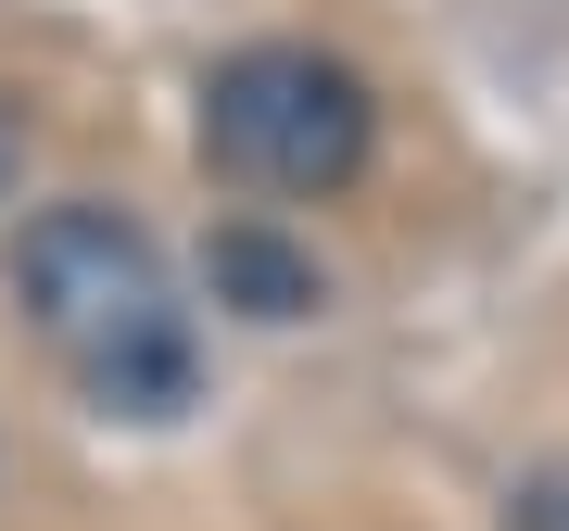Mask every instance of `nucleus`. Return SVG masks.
I'll return each mask as SVG.
<instances>
[{
	"label": "nucleus",
	"instance_id": "5",
	"mask_svg": "<svg viewBox=\"0 0 569 531\" xmlns=\"http://www.w3.org/2000/svg\"><path fill=\"white\" fill-rule=\"evenodd\" d=\"M13 178H26V114L0 102V190H13Z\"/></svg>",
	"mask_w": 569,
	"mask_h": 531
},
{
	"label": "nucleus",
	"instance_id": "3",
	"mask_svg": "<svg viewBox=\"0 0 569 531\" xmlns=\"http://www.w3.org/2000/svg\"><path fill=\"white\" fill-rule=\"evenodd\" d=\"M203 279H216V304L253 317V329H291V317L329 304V291H317V253H291L279 228H216V241H203Z\"/></svg>",
	"mask_w": 569,
	"mask_h": 531
},
{
	"label": "nucleus",
	"instance_id": "2",
	"mask_svg": "<svg viewBox=\"0 0 569 531\" xmlns=\"http://www.w3.org/2000/svg\"><path fill=\"white\" fill-rule=\"evenodd\" d=\"M367 152H380V102H367L355 63L329 51H228L203 77V164L241 190H279V203H329V190L367 178Z\"/></svg>",
	"mask_w": 569,
	"mask_h": 531
},
{
	"label": "nucleus",
	"instance_id": "1",
	"mask_svg": "<svg viewBox=\"0 0 569 531\" xmlns=\"http://www.w3.org/2000/svg\"><path fill=\"white\" fill-rule=\"evenodd\" d=\"M13 291L26 329L51 342V368L89 392L102 418H178L203 392V342H190V304L164 279L152 228L114 203H39L13 241Z\"/></svg>",
	"mask_w": 569,
	"mask_h": 531
},
{
	"label": "nucleus",
	"instance_id": "4",
	"mask_svg": "<svg viewBox=\"0 0 569 531\" xmlns=\"http://www.w3.org/2000/svg\"><path fill=\"white\" fill-rule=\"evenodd\" d=\"M519 531H569V469H557V481H531V493H519Z\"/></svg>",
	"mask_w": 569,
	"mask_h": 531
}]
</instances>
